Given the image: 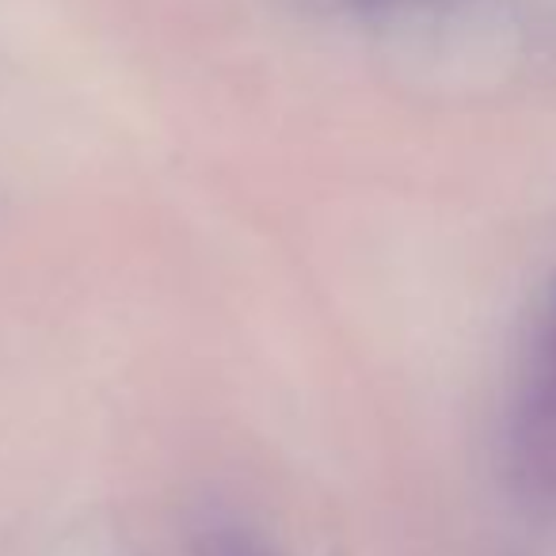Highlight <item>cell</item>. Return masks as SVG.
<instances>
[{
  "mask_svg": "<svg viewBox=\"0 0 556 556\" xmlns=\"http://www.w3.org/2000/svg\"><path fill=\"white\" fill-rule=\"evenodd\" d=\"M194 556H282L260 526L237 515H206L191 530Z\"/></svg>",
  "mask_w": 556,
  "mask_h": 556,
  "instance_id": "1",
  "label": "cell"
},
{
  "mask_svg": "<svg viewBox=\"0 0 556 556\" xmlns=\"http://www.w3.org/2000/svg\"><path fill=\"white\" fill-rule=\"evenodd\" d=\"M355 9H370V12H378V9H401V4H424V0H351Z\"/></svg>",
  "mask_w": 556,
  "mask_h": 556,
  "instance_id": "2",
  "label": "cell"
}]
</instances>
